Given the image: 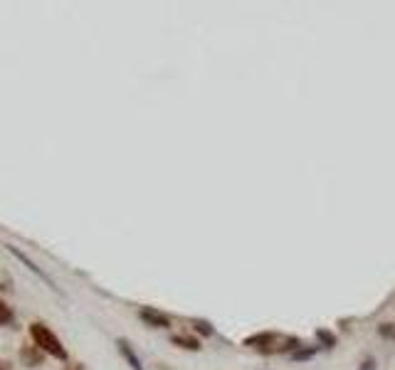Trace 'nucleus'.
<instances>
[{"label": "nucleus", "instance_id": "nucleus-7", "mask_svg": "<svg viewBox=\"0 0 395 370\" xmlns=\"http://www.w3.org/2000/svg\"><path fill=\"white\" fill-rule=\"evenodd\" d=\"M358 370H375V360L373 358H365L363 363H360Z\"/></svg>", "mask_w": 395, "mask_h": 370}, {"label": "nucleus", "instance_id": "nucleus-1", "mask_svg": "<svg viewBox=\"0 0 395 370\" xmlns=\"http://www.w3.org/2000/svg\"><path fill=\"white\" fill-rule=\"evenodd\" d=\"M30 335H32L35 345H37L40 350L54 355V358H59V360H67V350H64V345L59 343V338L44 323H32V326H30Z\"/></svg>", "mask_w": 395, "mask_h": 370}, {"label": "nucleus", "instance_id": "nucleus-8", "mask_svg": "<svg viewBox=\"0 0 395 370\" xmlns=\"http://www.w3.org/2000/svg\"><path fill=\"white\" fill-rule=\"evenodd\" d=\"M0 370H10V365H8V363H3V360H0Z\"/></svg>", "mask_w": 395, "mask_h": 370}, {"label": "nucleus", "instance_id": "nucleus-6", "mask_svg": "<svg viewBox=\"0 0 395 370\" xmlns=\"http://www.w3.org/2000/svg\"><path fill=\"white\" fill-rule=\"evenodd\" d=\"M314 353H316V348H299L291 353V360H309V358H314Z\"/></svg>", "mask_w": 395, "mask_h": 370}, {"label": "nucleus", "instance_id": "nucleus-3", "mask_svg": "<svg viewBox=\"0 0 395 370\" xmlns=\"http://www.w3.org/2000/svg\"><path fill=\"white\" fill-rule=\"evenodd\" d=\"M119 350H121L123 358H126L128 363H131V368H133V370H143V368H141V360L136 358V353H133L131 345H128L126 340H119Z\"/></svg>", "mask_w": 395, "mask_h": 370}, {"label": "nucleus", "instance_id": "nucleus-4", "mask_svg": "<svg viewBox=\"0 0 395 370\" xmlns=\"http://www.w3.org/2000/svg\"><path fill=\"white\" fill-rule=\"evenodd\" d=\"M10 321H13V309H10V306L5 304L3 299H0V326L10 323Z\"/></svg>", "mask_w": 395, "mask_h": 370}, {"label": "nucleus", "instance_id": "nucleus-2", "mask_svg": "<svg viewBox=\"0 0 395 370\" xmlns=\"http://www.w3.org/2000/svg\"><path fill=\"white\" fill-rule=\"evenodd\" d=\"M138 316H141V321H146L148 326H153V328H168V326H171V319H168L166 314H161V311L151 309V306L138 311Z\"/></svg>", "mask_w": 395, "mask_h": 370}, {"label": "nucleus", "instance_id": "nucleus-5", "mask_svg": "<svg viewBox=\"0 0 395 370\" xmlns=\"http://www.w3.org/2000/svg\"><path fill=\"white\" fill-rule=\"evenodd\" d=\"M173 343H178L181 348H190V350H198V348H200V345H198V340L183 338V335H173Z\"/></svg>", "mask_w": 395, "mask_h": 370}]
</instances>
